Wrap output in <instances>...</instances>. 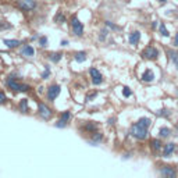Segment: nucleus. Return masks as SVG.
<instances>
[{"label": "nucleus", "instance_id": "obj_15", "mask_svg": "<svg viewBox=\"0 0 178 178\" xmlns=\"http://www.w3.org/2000/svg\"><path fill=\"white\" fill-rule=\"evenodd\" d=\"M102 139H103V135H102V134H95V135H93V139H92V141H89V143L92 145V146H95V145H98L99 142L102 141Z\"/></svg>", "mask_w": 178, "mask_h": 178}, {"label": "nucleus", "instance_id": "obj_10", "mask_svg": "<svg viewBox=\"0 0 178 178\" xmlns=\"http://www.w3.org/2000/svg\"><path fill=\"white\" fill-rule=\"evenodd\" d=\"M21 54L24 57H34L35 50H34V47H32L31 45H25V46L22 47V50H21Z\"/></svg>", "mask_w": 178, "mask_h": 178}, {"label": "nucleus", "instance_id": "obj_33", "mask_svg": "<svg viewBox=\"0 0 178 178\" xmlns=\"http://www.w3.org/2000/svg\"><path fill=\"white\" fill-rule=\"evenodd\" d=\"M159 2H161V3H164V2H166V0H159Z\"/></svg>", "mask_w": 178, "mask_h": 178}, {"label": "nucleus", "instance_id": "obj_9", "mask_svg": "<svg viewBox=\"0 0 178 178\" xmlns=\"http://www.w3.org/2000/svg\"><path fill=\"white\" fill-rule=\"evenodd\" d=\"M160 174H161V175H164V177H167V178H174L177 175V171L174 170L173 167H170V166H164L160 170Z\"/></svg>", "mask_w": 178, "mask_h": 178}, {"label": "nucleus", "instance_id": "obj_27", "mask_svg": "<svg viewBox=\"0 0 178 178\" xmlns=\"http://www.w3.org/2000/svg\"><path fill=\"white\" fill-rule=\"evenodd\" d=\"M6 102H7V98H6L4 92H2V90H0V105H4Z\"/></svg>", "mask_w": 178, "mask_h": 178}, {"label": "nucleus", "instance_id": "obj_34", "mask_svg": "<svg viewBox=\"0 0 178 178\" xmlns=\"http://www.w3.org/2000/svg\"><path fill=\"white\" fill-rule=\"evenodd\" d=\"M0 28H2V22H0Z\"/></svg>", "mask_w": 178, "mask_h": 178}, {"label": "nucleus", "instance_id": "obj_19", "mask_svg": "<svg viewBox=\"0 0 178 178\" xmlns=\"http://www.w3.org/2000/svg\"><path fill=\"white\" fill-rule=\"evenodd\" d=\"M75 61H78V63H82V61H85L86 60V53H84V51H79V53H77L75 54Z\"/></svg>", "mask_w": 178, "mask_h": 178}, {"label": "nucleus", "instance_id": "obj_13", "mask_svg": "<svg viewBox=\"0 0 178 178\" xmlns=\"http://www.w3.org/2000/svg\"><path fill=\"white\" fill-rule=\"evenodd\" d=\"M153 79H154V74L152 73L150 70H146L142 74V81H143V82H152Z\"/></svg>", "mask_w": 178, "mask_h": 178}, {"label": "nucleus", "instance_id": "obj_20", "mask_svg": "<svg viewBox=\"0 0 178 178\" xmlns=\"http://www.w3.org/2000/svg\"><path fill=\"white\" fill-rule=\"evenodd\" d=\"M168 56H170V59L175 63V66L178 67V53L174 50H168Z\"/></svg>", "mask_w": 178, "mask_h": 178}, {"label": "nucleus", "instance_id": "obj_22", "mask_svg": "<svg viewBox=\"0 0 178 178\" xmlns=\"http://www.w3.org/2000/svg\"><path fill=\"white\" fill-rule=\"evenodd\" d=\"M152 148H153V150H160L161 149V142L159 141V139H153V141H152Z\"/></svg>", "mask_w": 178, "mask_h": 178}, {"label": "nucleus", "instance_id": "obj_11", "mask_svg": "<svg viewBox=\"0 0 178 178\" xmlns=\"http://www.w3.org/2000/svg\"><path fill=\"white\" fill-rule=\"evenodd\" d=\"M128 39H129V43L134 45V46H135V45H138L139 39H141V32H139V31H134L132 34H129Z\"/></svg>", "mask_w": 178, "mask_h": 178}, {"label": "nucleus", "instance_id": "obj_4", "mask_svg": "<svg viewBox=\"0 0 178 178\" xmlns=\"http://www.w3.org/2000/svg\"><path fill=\"white\" fill-rule=\"evenodd\" d=\"M142 56H143L145 59H149V60H156L157 56H159V50L154 46H148L146 49L142 51Z\"/></svg>", "mask_w": 178, "mask_h": 178}, {"label": "nucleus", "instance_id": "obj_16", "mask_svg": "<svg viewBox=\"0 0 178 178\" xmlns=\"http://www.w3.org/2000/svg\"><path fill=\"white\" fill-rule=\"evenodd\" d=\"M170 134H171L170 128H166V127L160 128V131H159V137H160V138H167Z\"/></svg>", "mask_w": 178, "mask_h": 178}, {"label": "nucleus", "instance_id": "obj_29", "mask_svg": "<svg viewBox=\"0 0 178 178\" xmlns=\"http://www.w3.org/2000/svg\"><path fill=\"white\" fill-rule=\"evenodd\" d=\"M46 43H47V38L46 36L39 38V45H40V46H46Z\"/></svg>", "mask_w": 178, "mask_h": 178}, {"label": "nucleus", "instance_id": "obj_26", "mask_svg": "<svg viewBox=\"0 0 178 178\" xmlns=\"http://www.w3.org/2000/svg\"><path fill=\"white\" fill-rule=\"evenodd\" d=\"M122 95H124L125 98H129V96L132 95V90L129 89V88H127V86H125V88L122 89Z\"/></svg>", "mask_w": 178, "mask_h": 178}, {"label": "nucleus", "instance_id": "obj_8", "mask_svg": "<svg viewBox=\"0 0 178 178\" xmlns=\"http://www.w3.org/2000/svg\"><path fill=\"white\" fill-rule=\"evenodd\" d=\"M39 116L45 120H49L51 117V110L45 103H39Z\"/></svg>", "mask_w": 178, "mask_h": 178}, {"label": "nucleus", "instance_id": "obj_3", "mask_svg": "<svg viewBox=\"0 0 178 178\" xmlns=\"http://www.w3.org/2000/svg\"><path fill=\"white\" fill-rule=\"evenodd\" d=\"M17 6L22 11H31L36 7V3H35V0H18Z\"/></svg>", "mask_w": 178, "mask_h": 178}, {"label": "nucleus", "instance_id": "obj_1", "mask_svg": "<svg viewBox=\"0 0 178 178\" xmlns=\"http://www.w3.org/2000/svg\"><path fill=\"white\" fill-rule=\"evenodd\" d=\"M131 135L137 139H145L148 137V127L142 125L141 122H135L134 125L131 127Z\"/></svg>", "mask_w": 178, "mask_h": 178}, {"label": "nucleus", "instance_id": "obj_12", "mask_svg": "<svg viewBox=\"0 0 178 178\" xmlns=\"http://www.w3.org/2000/svg\"><path fill=\"white\" fill-rule=\"evenodd\" d=\"M175 150V145L174 143H167L164 146V150H163V157H170V154Z\"/></svg>", "mask_w": 178, "mask_h": 178}, {"label": "nucleus", "instance_id": "obj_5", "mask_svg": "<svg viewBox=\"0 0 178 178\" xmlns=\"http://www.w3.org/2000/svg\"><path fill=\"white\" fill-rule=\"evenodd\" d=\"M71 27H73L74 34H75L77 36H81V35L84 34V24L82 22H79V20L77 17L71 18Z\"/></svg>", "mask_w": 178, "mask_h": 178}, {"label": "nucleus", "instance_id": "obj_32", "mask_svg": "<svg viewBox=\"0 0 178 178\" xmlns=\"http://www.w3.org/2000/svg\"><path fill=\"white\" fill-rule=\"evenodd\" d=\"M174 45H175V46H178V32L175 34V38H174Z\"/></svg>", "mask_w": 178, "mask_h": 178}, {"label": "nucleus", "instance_id": "obj_31", "mask_svg": "<svg viewBox=\"0 0 178 178\" xmlns=\"http://www.w3.org/2000/svg\"><path fill=\"white\" fill-rule=\"evenodd\" d=\"M106 25H107V27H110L111 30H117V27H116L113 22H110V21H106Z\"/></svg>", "mask_w": 178, "mask_h": 178}, {"label": "nucleus", "instance_id": "obj_17", "mask_svg": "<svg viewBox=\"0 0 178 178\" xmlns=\"http://www.w3.org/2000/svg\"><path fill=\"white\" fill-rule=\"evenodd\" d=\"M20 110H21V113H27L28 111V99H21Z\"/></svg>", "mask_w": 178, "mask_h": 178}, {"label": "nucleus", "instance_id": "obj_28", "mask_svg": "<svg viewBox=\"0 0 178 178\" xmlns=\"http://www.w3.org/2000/svg\"><path fill=\"white\" fill-rule=\"evenodd\" d=\"M49 74H50V67H49V66H46V70H45V73L42 74V78L46 79L47 77H49Z\"/></svg>", "mask_w": 178, "mask_h": 178}, {"label": "nucleus", "instance_id": "obj_6", "mask_svg": "<svg viewBox=\"0 0 178 178\" xmlns=\"http://www.w3.org/2000/svg\"><path fill=\"white\" fill-rule=\"evenodd\" d=\"M89 74H90V77H92L93 85H100V84L103 82V77H102V74H100V71L98 68L92 67V68L89 70Z\"/></svg>", "mask_w": 178, "mask_h": 178}, {"label": "nucleus", "instance_id": "obj_14", "mask_svg": "<svg viewBox=\"0 0 178 178\" xmlns=\"http://www.w3.org/2000/svg\"><path fill=\"white\" fill-rule=\"evenodd\" d=\"M4 45L7 47H10V49H13V47H17L18 45H20V40H17V39H4Z\"/></svg>", "mask_w": 178, "mask_h": 178}, {"label": "nucleus", "instance_id": "obj_2", "mask_svg": "<svg viewBox=\"0 0 178 178\" xmlns=\"http://www.w3.org/2000/svg\"><path fill=\"white\" fill-rule=\"evenodd\" d=\"M6 85L8 86L13 90H17V92H27L30 90V85H25V84H18L15 81L14 77H8L7 81H6Z\"/></svg>", "mask_w": 178, "mask_h": 178}, {"label": "nucleus", "instance_id": "obj_30", "mask_svg": "<svg viewBox=\"0 0 178 178\" xmlns=\"http://www.w3.org/2000/svg\"><path fill=\"white\" fill-rule=\"evenodd\" d=\"M100 34H102V35H100V40H103V39H105V36H107L109 31H107V30H102V32H100Z\"/></svg>", "mask_w": 178, "mask_h": 178}, {"label": "nucleus", "instance_id": "obj_18", "mask_svg": "<svg viewBox=\"0 0 178 178\" xmlns=\"http://www.w3.org/2000/svg\"><path fill=\"white\" fill-rule=\"evenodd\" d=\"M61 56H63L61 53H51V54H49V59H50V61H53V63H59L61 60Z\"/></svg>", "mask_w": 178, "mask_h": 178}, {"label": "nucleus", "instance_id": "obj_23", "mask_svg": "<svg viewBox=\"0 0 178 178\" xmlns=\"http://www.w3.org/2000/svg\"><path fill=\"white\" fill-rule=\"evenodd\" d=\"M70 118H71V113H70V111H64L63 114H61V118H60V120L67 124V122L70 121Z\"/></svg>", "mask_w": 178, "mask_h": 178}, {"label": "nucleus", "instance_id": "obj_21", "mask_svg": "<svg viewBox=\"0 0 178 178\" xmlns=\"http://www.w3.org/2000/svg\"><path fill=\"white\" fill-rule=\"evenodd\" d=\"M159 31H160V34L163 35V36H170V34H168V31H167V28H166V25H164V22H161L160 24V27H159Z\"/></svg>", "mask_w": 178, "mask_h": 178}, {"label": "nucleus", "instance_id": "obj_25", "mask_svg": "<svg viewBox=\"0 0 178 178\" xmlns=\"http://www.w3.org/2000/svg\"><path fill=\"white\" fill-rule=\"evenodd\" d=\"M54 21H56V22H59V24H63V22L66 21V17H64V15L61 14V13H59V14L56 15V18H54Z\"/></svg>", "mask_w": 178, "mask_h": 178}, {"label": "nucleus", "instance_id": "obj_7", "mask_svg": "<svg viewBox=\"0 0 178 178\" xmlns=\"http://www.w3.org/2000/svg\"><path fill=\"white\" fill-rule=\"evenodd\" d=\"M60 92H61V88L59 85H51L47 89V98H49V100H54L60 95Z\"/></svg>", "mask_w": 178, "mask_h": 178}, {"label": "nucleus", "instance_id": "obj_24", "mask_svg": "<svg viewBox=\"0 0 178 178\" xmlns=\"http://www.w3.org/2000/svg\"><path fill=\"white\" fill-rule=\"evenodd\" d=\"M96 128H98V125H96L95 122H92V124H86V125H85V129H86V131H90V132H93V134H95Z\"/></svg>", "mask_w": 178, "mask_h": 178}]
</instances>
